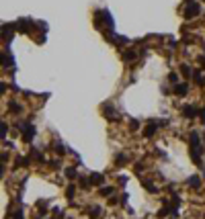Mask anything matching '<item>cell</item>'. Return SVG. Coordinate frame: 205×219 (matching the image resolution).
Here are the masks:
<instances>
[{
  "label": "cell",
  "instance_id": "cell-1",
  "mask_svg": "<svg viewBox=\"0 0 205 219\" xmlns=\"http://www.w3.org/2000/svg\"><path fill=\"white\" fill-rule=\"evenodd\" d=\"M199 12H201L199 4H197V2H189V6L185 8V19H195Z\"/></svg>",
  "mask_w": 205,
  "mask_h": 219
},
{
  "label": "cell",
  "instance_id": "cell-2",
  "mask_svg": "<svg viewBox=\"0 0 205 219\" xmlns=\"http://www.w3.org/2000/svg\"><path fill=\"white\" fill-rule=\"evenodd\" d=\"M33 135H35V129L31 125H27V127H25V131H23V139L25 141H31V139H33Z\"/></svg>",
  "mask_w": 205,
  "mask_h": 219
},
{
  "label": "cell",
  "instance_id": "cell-3",
  "mask_svg": "<svg viewBox=\"0 0 205 219\" xmlns=\"http://www.w3.org/2000/svg\"><path fill=\"white\" fill-rule=\"evenodd\" d=\"M156 129H158V125H156L154 121H150V125H148V127H146V131H144V135H146V137H152L154 133H156Z\"/></svg>",
  "mask_w": 205,
  "mask_h": 219
},
{
  "label": "cell",
  "instance_id": "cell-4",
  "mask_svg": "<svg viewBox=\"0 0 205 219\" xmlns=\"http://www.w3.org/2000/svg\"><path fill=\"white\" fill-rule=\"evenodd\" d=\"M183 115H185V117H189V119H193L197 115V109L195 107H185L183 109Z\"/></svg>",
  "mask_w": 205,
  "mask_h": 219
},
{
  "label": "cell",
  "instance_id": "cell-5",
  "mask_svg": "<svg viewBox=\"0 0 205 219\" xmlns=\"http://www.w3.org/2000/svg\"><path fill=\"white\" fill-rule=\"evenodd\" d=\"M174 92L179 94V96H185V94H187V84H176V86H174Z\"/></svg>",
  "mask_w": 205,
  "mask_h": 219
},
{
  "label": "cell",
  "instance_id": "cell-6",
  "mask_svg": "<svg viewBox=\"0 0 205 219\" xmlns=\"http://www.w3.org/2000/svg\"><path fill=\"white\" fill-rule=\"evenodd\" d=\"M125 62H131V59H136V51H123V55H121Z\"/></svg>",
  "mask_w": 205,
  "mask_h": 219
},
{
  "label": "cell",
  "instance_id": "cell-7",
  "mask_svg": "<svg viewBox=\"0 0 205 219\" xmlns=\"http://www.w3.org/2000/svg\"><path fill=\"white\" fill-rule=\"evenodd\" d=\"M90 182H93V184H101L102 182V174H93L90 176Z\"/></svg>",
  "mask_w": 205,
  "mask_h": 219
},
{
  "label": "cell",
  "instance_id": "cell-8",
  "mask_svg": "<svg viewBox=\"0 0 205 219\" xmlns=\"http://www.w3.org/2000/svg\"><path fill=\"white\" fill-rule=\"evenodd\" d=\"M189 186L197 189V186H199V176H191V178H189Z\"/></svg>",
  "mask_w": 205,
  "mask_h": 219
},
{
  "label": "cell",
  "instance_id": "cell-9",
  "mask_svg": "<svg viewBox=\"0 0 205 219\" xmlns=\"http://www.w3.org/2000/svg\"><path fill=\"white\" fill-rule=\"evenodd\" d=\"M142 184H144V186H146V189H148V190H150V193H156V186L152 184L150 180H142Z\"/></svg>",
  "mask_w": 205,
  "mask_h": 219
},
{
  "label": "cell",
  "instance_id": "cell-10",
  "mask_svg": "<svg viewBox=\"0 0 205 219\" xmlns=\"http://www.w3.org/2000/svg\"><path fill=\"white\" fill-rule=\"evenodd\" d=\"M181 72H183V76H185V78H191V76H193L191 68H187V66H183V68H181Z\"/></svg>",
  "mask_w": 205,
  "mask_h": 219
},
{
  "label": "cell",
  "instance_id": "cell-11",
  "mask_svg": "<svg viewBox=\"0 0 205 219\" xmlns=\"http://www.w3.org/2000/svg\"><path fill=\"white\" fill-rule=\"evenodd\" d=\"M125 160H127V156H125V154H119V156L115 158V162H117V166H123L121 162H125Z\"/></svg>",
  "mask_w": 205,
  "mask_h": 219
},
{
  "label": "cell",
  "instance_id": "cell-12",
  "mask_svg": "<svg viewBox=\"0 0 205 219\" xmlns=\"http://www.w3.org/2000/svg\"><path fill=\"white\" fill-rule=\"evenodd\" d=\"M66 176H68V178H76V170H74V168H68V170H66Z\"/></svg>",
  "mask_w": 205,
  "mask_h": 219
},
{
  "label": "cell",
  "instance_id": "cell-13",
  "mask_svg": "<svg viewBox=\"0 0 205 219\" xmlns=\"http://www.w3.org/2000/svg\"><path fill=\"white\" fill-rule=\"evenodd\" d=\"M74 193H76V189H74V186L70 184V186H68V190H66V195H68V197H72Z\"/></svg>",
  "mask_w": 205,
  "mask_h": 219
},
{
  "label": "cell",
  "instance_id": "cell-14",
  "mask_svg": "<svg viewBox=\"0 0 205 219\" xmlns=\"http://www.w3.org/2000/svg\"><path fill=\"white\" fill-rule=\"evenodd\" d=\"M90 215H93V217H98V215H101V209H98V207H93V213Z\"/></svg>",
  "mask_w": 205,
  "mask_h": 219
},
{
  "label": "cell",
  "instance_id": "cell-15",
  "mask_svg": "<svg viewBox=\"0 0 205 219\" xmlns=\"http://www.w3.org/2000/svg\"><path fill=\"white\" fill-rule=\"evenodd\" d=\"M176 78H179V76H176V74H174V72H170V76H168V80H170V82H172V84H174V82H176Z\"/></svg>",
  "mask_w": 205,
  "mask_h": 219
},
{
  "label": "cell",
  "instance_id": "cell-16",
  "mask_svg": "<svg viewBox=\"0 0 205 219\" xmlns=\"http://www.w3.org/2000/svg\"><path fill=\"white\" fill-rule=\"evenodd\" d=\"M113 189H101V195H111Z\"/></svg>",
  "mask_w": 205,
  "mask_h": 219
},
{
  "label": "cell",
  "instance_id": "cell-17",
  "mask_svg": "<svg viewBox=\"0 0 205 219\" xmlns=\"http://www.w3.org/2000/svg\"><path fill=\"white\" fill-rule=\"evenodd\" d=\"M0 135H2V137L6 135V123H2V131H0Z\"/></svg>",
  "mask_w": 205,
  "mask_h": 219
}]
</instances>
